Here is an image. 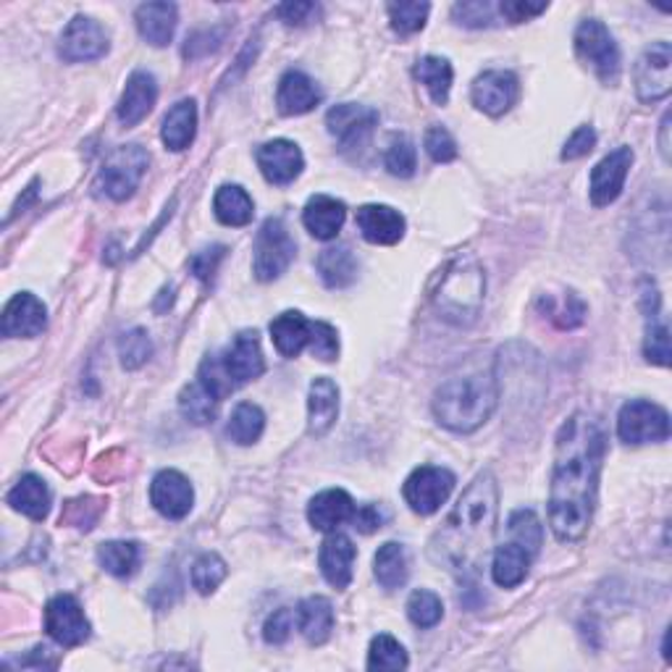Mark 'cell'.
<instances>
[{
  "instance_id": "obj_1",
  "label": "cell",
  "mask_w": 672,
  "mask_h": 672,
  "mask_svg": "<svg viewBox=\"0 0 672 672\" xmlns=\"http://www.w3.org/2000/svg\"><path fill=\"white\" fill-rule=\"evenodd\" d=\"M605 441V428L588 413L570 415L557 434L549 525L562 544L581 542L592 525Z\"/></svg>"
},
{
  "instance_id": "obj_2",
  "label": "cell",
  "mask_w": 672,
  "mask_h": 672,
  "mask_svg": "<svg viewBox=\"0 0 672 672\" xmlns=\"http://www.w3.org/2000/svg\"><path fill=\"white\" fill-rule=\"evenodd\" d=\"M497 478L486 471L475 475L460 502L431 538L428 555L436 565L468 573L486 560L491 549L494 523H497Z\"/></svg>"
},
{
  "instance_id": "obj_3",
  "label": "cell",
  "mask_w": 672,
  "mask_h": 672,
  "mask_svg": "<svg viewBox=\"0 0 672 672\" xmlns=\"http://www.w3.org/2000/svg\"><path fill=\"white\" fill-rule=\"evenodd\" d=\"M499 389L494 373H471L444 382L434 395V415L455 434H471L489 421Z\"/></svg>"
},
{
  "instance_id": "obj_4",
  "label": "cell",
  "mask_w": 672,
  "mask_h": 672,
  "mask_svg": "<svg viewBox=\"0 0 672 672\" xmlns=\"http://www.w3.org/2000/svg\"><path fill=\"white\" fill-rule=\"evenodd\" d=\"M486 278L484 269L473 256H458L447 265L439 278V287L434 291V306L444 321L468 326L478 319V310L484 306Z\"/></svg>"
},
{
  "instance_id": "obj_5",
  "label": "cell",
  "mask_w": 672,
  "mask_h": 672,
  "mask_svg": "<svg viewBox=\"0 0 672 672\" xmlns=\"http://www.w3.org/2000/svg\"><path fill=\"white\" fill-rule=\"evenodd\" d=\"M575 53L586 66H592V72L607 87L618 85L620 72H623L620 48L614 42L612 32L599 18H586V22L578 24V29H575Z\"/></svg>"
},
{
  "instance_id": "obj_6",
  "label": "cell",
  "mask_w": 672,
  "mask_h": 672,
  "mask_svg": "<svg viewBox=\"0 0 672 672\" xmlns=\"http://www.w3.org/2000/svg\"><path fill=\"white\" fill-rule=\"evenodd\" d=\"M297 245L291 239L287 226L282 219H269L260 226L256 237V256H252V274L258 282H274L282 274H287V269L295 260Z\"/></svg>"
},
{
  "instance_id": "obj_7",
  "label": "cell",
  "mask_w": 672,
  "mask_h": 672,
  "mask_svg": "<svg viewBox=\"0 0 672 672\" xmlns=\"http://www.w3.org/2000/svg\"><path fill=\"white\" fill-rule=\"evenodd\" d=\"M148 163L150 155L139 145H126V148L113 150L98 176V189L105 198L116 202L129 200L137 192L139 182H142Z\"/></svg>"
},
{
  "instance_id": "obj_8",
  "label": "cell",
  "mask_w": 672,
  "mask_h": 672,
  "mask_svg": "<svg viewBox=\"0 0 672 672\" xmlns=\"http://www.w3.org/2000/svg\"><path fill=\"white\" fill-rule=\"evenodd\" d=\"M618 436L625 444H655L670 439V415L646 399H633L618 415Z\"/></svg>"
},
{
  "instance_id": "obj_9",
  "label": "cell",
  "mask_w": 672,
  "mask_h": 672,
  "mask_svg": "<svg viewBox=\"0 0 672 672\" xmlns=\"http://www.w3.org/2000/svg\"><path fill=\"white\" fill-rule=\"evenodd\" d=\"M452 489H455L452 471L436 465H421L418 471L410 473L408 481H405L402 494L405 502H408L410 510L418 512V515H434V512L447 502Z\"/></svg>"
},
{
  "instance_id": "obj_10",
  "label": "cell",
  "mask_w": 672,
  "mask_h": 672,
  "mask_svg": "<svg viewBox=\"0 0 672 672\" xmlns=\"http://www.w3.org/2000/svg\"><path fill=\"white\" fill-rule=\"evenodd\" d=\"M46 631L55 644L74 649L90 638V620L72 594H59L46 607Z\"/></svg>"
},
{
  "instance_id": "obj_11",
  "label": "cell",
  "mask_w": 672,
  "mask_h": 672,
  "mask_svg": "<svg viewBox=\"0 0 672 672\" xmlns=\"http://www.w3.org/2000/svg\"><path fill=\"white\" fill-rule=\"evenodd\" d=\"M672 48L670 42H655L651 48L644 50L638 59L636 69H633V79H636V92L644 103H657L664 100L672 90Z\"/></svg>"
},
{
  "instance_id": "obj_12",
  "label": "cell",
  "mask_w": 672,
  "mask_h": 672,
  "mask_svg": "<svg viewBox=\"0 0 672 672\" xmlns=\"http://www.w3.org/2000/svg\"><path fill=\"white\" fill-rule=\"evenodd\" d=\"M108 48H111L108 32L95 18L74 16L61 35L59 55L69 63L98 61L108 53Z\"/></svg>"
},
{
  "instance_id": "obj_13",
  "label": "cell",
  "mask_w": 672,
  "mask_h": 672,
  "mask_svg": "<svg viewBox=\"0 0 672 672\" xmlns=\"http://www.w3.org/2000/svg\"><path fill=\"white\" fill-rule=\"evenodd\" d=\"M631 166H633V150L627 148V145L612 150L610 155H605L599 163H596L592 171V187H588L592 202L596 208L612 206V202L623 195Z\"/></svg>"
},
{
  "instance_id": "obj_14",
  "label": "cell",
  "mask_w": 672,
  "mask_h": 672,
  "mask_svg": "<svg viewBox=\"0 0 672 672\" xmlns=\"http://www.w3.org/2000/svg\"><path fill=\"white\" fill-rule=\"evenodd\" d=\"M48 326V308L42 300H37L32 291H18L3 308V321H0V332L9 339H32L40 336Z\"/></svg>"
},
{
  "instance_id": "obj_15",
  "label": "cell",
  "mask_w": 672,
  "mask_h": 672,
  "mask_svg": "<svg viewBox=\"0 0 672 672\" xmlns=\"http://www.w3.org/2000/svg\"><path fill=\"white\" fill-rule=\"evenodd\" d=\"M518 95L520 85L512 72H484L481 77H475L471 87L473 105L494 119L505 116L518 103Z\"/></svg>"
},
{
  "instance_id": "obj_16",
  "label": "cell",
  "mask_w": 672,
  "mask_h": 672,
  "mask_svg": "<svg viewBox=\"0 0 672 672\" xmlns=\"http://www.w3.org/2000/svg\"><path fill=\"white\" fill-rule=\"evenodd\" d=\"M260 174L265 176L271 184L276 187H287L302 174L306 169V158H302V150L297 148L295 142L289 139H274V142L260 145L256 153Z\"/></svg>"
},
{
  "instance_id": "obj_17",
  "label": "cell",
  "mask_w": 672,
  "mask_h": 672,
  "mask_svg": "<svg viewBox=\"0 0 672 672\" xmlns=\"http://www.w3.org/2000/svg\"><path fill=\"white\" fill-rule=\"evenodd\" d=\"M150 502L163 518L182 520L195 505L192 484L179 471H161L150 484Z\"/></svg>"
},
{
  "instance_id": "obj_18",
  "label": "cell",
  "mask_w": 672,
  "mask_h": 672,
  "mask_svg": "<svg viewBox=\"0 0 672 672\" xmlns=\"http://www.w3.org/2000/svg\"><path fill=\"white\" fill-rule=\"evenodd\" d=\"M378 124V111L368 105L358 103H341L334 105L326 113V126L328 132L339 139L345 148H354V145H363L365 137L371 135L373 126Z\"/></svg>"
},
{
  "instance_id": "obj_19",
  "label": "cell",
  "mask_w": 672,
  "mask_h": 672,
  "mask_svg": "<svg viewBox=\"0 0 672 672\" xmlns=\"http://www.w3.org/2000/svg\"><path fill=\"white\" fill-rule=\"evenodd\" d=\"M158 100V82L153 74L148 72H135L129 79H126V87L122 92V100H119V122H122L126 129L129 126H137L142 119L150 116V111L155 108Z\"/></svg>"
},
{
  "instance_id": "obj_20",
  "label": "cell",
  "mask_w": 672,
  "mask_h": 672,
  "mask_svg": "<svg viewBox=\"0 0 672 672\" xmlns=\"http://www.w3.org/2000/svg\"><path fill=\"white\" fill-rule=\"evenodd\" d=\"M354 557H358V549H354L352 538L345 534H332L326 542L321 544L319 551V565L323 578L332 583L334 588L345 592L352 581V565Z\"/></svg>"
},
{
  "instance_id": "obj_21",
  "label": "cell",
  "mask_w": 672,
  "mask_h": 672,
  "mask_svg": "<svg viewBox=\"0 0 672 672\" xmlns=\"http://www.w3.org/2000/svg\"><path fill=\"white\" fill-rule=\"evenodd\" d=\"M221 360H224L226 371H229L237 386L263 376L265 371V360L263 352H260V339L256 332H242L234 336L232 347L221 354Z\"/></svg>"
},
{
  "instance_id": "obj_22",
  "label": "cell",
  "mask_w": 672,
  "mask_h": 672,
  "mask_svg": "<svg viewBox=\"0 0 672 672\" xmlns=\"http://www.w3.org/2000/svg\"><path fill=\"white\" fill-rule=\"evenodd\" d=\"M358 229L371 245H397L405 237V215L389 206L358 208Z\"/></svg>"
},
{
  "instance_id": "obj_23",
  "label": "cell",
  "mask_w": 672,
  "mask_h": 672,
  "mask_svg": "<svg viewBox=\"0 0 672 672\" xmlns=\"http://www.w3.org/2000/svg\"><path fill=\"white\" fill-rule=\"evenodd\" d=\"M358 505L345 489H326L319 497L310 499L308 505V520L315 531L332 534L341 523H352Z\"/></svg>"
},
{
  "instance_id": "obj_24",
  "label": "cell",
  "mask_w": 672,
  "mask_h": 672,
  "mask_svg": "<svg viewBox=\"0 0 672 672\" xmlns=\"http://www.w3.org/2000/svg\"><path fill=\"white\" fill-rule=\"evenodd\" d=\"M321 90L308 74L302 72H291L284 74L278 79V90H276V105L284 116H302V113H310L315 105L321 103Z\"/></svg>"
},
{
  "instance_id": "obj_25",
  "label": "cell",
  "mask_w": 672,
  "mask_h": 672,
  "mask_svg": "<svg viewBox=\"0 0 672 672\" xmlns=\"http://www.w3.org/2000/svg\"><path fill=\"white\" fill-rule=\"evenodd\" d=\"M336 418H339V389L332 378H315L308 395V431L313 436H326L334 428Z\"/></svg>"
},
{
  "instance_id": "obj_26",
  "label": "cell",
  "mask_w": 672,
  "mask_h": 672,
  "mask_svg": "<svg viewBox=\"0 0 672 672\" xmlns=\"http://www.w3.org/2000/svg\"><path fill=\"white\" fill-rule=\"evenodd\" d=\"M345 219H347L345 202L328 198V195H315V198H310L306 211H302V224H306V229L313 234L315 239H321V242L334 239L336 234L341 232V226H345Z\"/></svg>"
},
{
  "instance_id": "obj_27",
  "label": "cell",
  "mask_w": 672,
  "mask_h": 672,
  "mask_svg": "<svg viewBox=\"0 0 672 672\" xmlns=\"http://www.w3.org/2000/svg\"><path fill=\"white\" fill-rule=\"evenodd\" d=\"M176 18L179 11L174 3H142L135 14L139 35L153 48H166L174 40Z\"/></svg>"
},
{
  "instance_id": "obj_28",
  "label": "cell",
  "mask_w": 672,
  "mask_h": 672,
  "mask_svg": "<svg viewBox=\"0 0 672 672\" xmlns=\"http://www.w3.org/2000/svg\"><path fill=\"white\" fill-rule=\"evenodd\" d=\"M313 321H308L300 310H287L271 321V339L284 358H297L310 345Z\"/></svg>"
},
{
  "instance_id": "obj_29",
  "label": "cell",
  "mask_w": 672,
  "mask_h": 672,
  "mask_svg": "<svg viewBox=\"0 0 672 672\" xmlns=\"http://www.w3.org/2000/svg\"><path fill=\"white\" fill-rule=\"evenodd\" d=\"M9 505L14 507L16 512L27 515L32 520H46L50 512V505H53V494H50L48 484L40 478V475L27 473L18 478V484L9 491Z\"/></svg>"
},
{
  "instance_id": "obj_30",
  "label": "cell",
  "mask_w": 672,
  "mask_h": 672,
  "mask_svg": "<svg viewBox=\"0 0 672 672\" xmlns=\"http://www.w3.org/2000/svg\"><path fill=\"white\" fill-rule=\"evenodd\" d=\"M297 627L308 644L321 646L328 642L334 631V607L326 596H308L297 607Z\"/></svg>"
},
{
  "instance_id": "obj_31",
  "label": "cell",
  "mask_w": 672,
  "mask_h": 672,
  "mask_svg": "<svg viewBox=\"0 0 672 672\" xmlns=\"http://www.w3.org/2000/svg\"><path fill=\"white\" fill-rule=\"evenodd\" d=\"M195 132H198V105H195L192 98L179 100L163 119V145H166V150L179 153V150H187L192 145Z\"/></svg>"
},
{
  "instance_id": "obj_32",
  "label": "cell",
  "mask_w": 672,
  "mask_h": 672,
  "mask_svg": "<svg viewBox=\"0 0 672 672\" xmlns=\"http://www.w3.org/2000/svg\"><path fill=\"white\" fill-rule=\"evenodd\" d=\"M531 551H525L520 544L510 542L502 544L497 551H494V562H491V575L494 583L502 588H515L528 578V568H531Z\"/></svg>"
},
{
  "instance_id": "obj_33",
  "label": "cell",
  "mask_w": 672,
  "mask_h": 672,
  "mask_svg": "<svg viewBox=\"0 0 672 672\" xmlns=\"http://www.w3.org/2000/svg\"><path fill=\"white\" fill-rule=\"evenodd\" d=\"M319 274L328 289H345L358 278V258L347 245H336L319 256Z\"/></svg>"
},
{
  "instance_id": "obj_34",
  "label": "cell",
  "mask_w": 672,
  "mask_h": 672,
  "mask_svg": "<svg viewBox=\"0 0 672 672\" xmlns=\"http://www.w3.org/2000/svg\"><path fill=\"white\" fill-rule=\"evenodd\" d=\"M373 573H376V581L382 583V588H386V592L402 588L410 575L408 551H405L402 544L386 542L384 547H378L376 557H373Z\"/></svg>"
},
{
  "instance_id": "obj_35",
  "label": "cell",
  "mask_w": 672,
  "mask_h": 672,
  "mask_svg": "<svg viewBox=\"0 0 672 672\" xmlns=\"http://www.w3.org/2000/svg\"><path fill=\"white\" fill-rule=\"evenodd\" d=\"M213 213L224 226H247L256 215V206L239 184H224L213 198Z\"/></svg>"
},
{
  "instance_id": "obj_36",
  "label": "cell",
  "mask_w": 672,
  "mask_h": 672,
  "mask_svg": "<svg viewBox=\"0 0 672 672\" xmlns=\"http://www.w3.org/2000/svg\"><path fill=\"white\" fill-rule=\"evenodd\" d=\"M452 63L439 59V55H426V59L415 63V79L426 87L436 105H447L449 90H452Z\"/></svg>"
},
{
  "instance_id": "obj_37",
  "label": "cell",
  "mask_w": 672,
  "mask_h": 672,
  "mask_svg": "<svg viewBox=\"0 0 672 672\" xmlns=\"http://www.w3.org/2000/svg\"><path fill=\"white\" fill-rule=\"evenodd\" d=\"M139 547L135 542H105L98 549V562L105 573L116 578H129L139 568Z\"/></svg>"
},
{
  "instance_id": "obj_38",
  "label": "cell",
  "mask_w": 672,
  "mask_h": 672,
  "mask_svg": "<svg viewBox=\"0 0 672 672\" xmlns=\"http://www.w3.org/2000/svg\"><path fill=\"white\" fill-rule=\"evenodd\" d=\"M263 428H265L263 410L252 402H242L234 408L226 434H229L232 441L242 444V447H250V444H256L260 436H263Z\"/></svg>"
},
{
  "instance_id": "obj_39",
  "label": "cell",
  "mask_w": 672,
  "mask_h": 672,
  "mask_svg": "<svg viewBox=\"0 0 672 672\" xmlns=\"http://www.w3.org/2000/svg\"><path fill=\"white\" fill-rule=\"evenodd\" d=\"M215 408H219V399H215L200 382L184 386V391L179 395V410L189 423H195V426H208V423H213Z\"/></svg>"
},
{
  "instance_id": "obj_40",
  "label": "cell",
  "mask_w": 672,
  "mask_h": 672,
  "mask_svg": "<svg viewBox=\"0 0 672 672\" xmlns=\"http://www.w3.org/2000/svg\"><path fill=\"white\" fill-rule=\"evenodd\" d=\"M410 664L405 646L389 633H378L368 651V670H405Z\"/></svg>"
},
{
  "instance_id": "obj_41",
  "label": "cell",
  "mask_w": 672,
  "mask_h": 672,
  "mask_svg": "<svg viewBox=\"0 0 672 672\" xmlns=\"http://www.w3.org/2000/svg\"><path fill=\"white\" fill-rule=\"evenodd\" d=\"M507 528H510L515 544H520L525 551H531V557L538 555V549H542V542H544V528H542V523H538L534 510L512 512L510 520H507Z\"/></svg>"
},
{
  "instance_id": "obj_42",
  "label": "cell",
  "mask_w": 672,
  "mask_h": 672,
  "mask_svg": "<svg viewBox=\"0 0 672 672\" xmlns=\"http://www.w3.org/2000/svg\"><path fill=\"white\" fill-rule=\"evenodd\" d=\"M386 169H389L391 176H399V179H410L418 169V153L413 139L408 135H395L391 137L389 148H386L384 155Z\"/></svg>"
},
{
  "instance_id": "obj_43",
  "label": "cell",
  "mask_w": 672,
  "mask_h": 672,
  "mask_svg": "<svg viewBox=\"0 0 672 672\" xmlns=\"http://www.w3.org/2000/svg\"><path fill=\"white\" fill-rule=\"evenodd\" d=\"M226 573H229L226 562L221 560L215 551H206V555H200L192 565V586L198 588V594L208 596L224 583Z\"/></svg>"
},
{
  "instance_id": "obj_44",
  "label": "cell",
  "mask_w": 672,
  "mask_h": 672,
  "mask_svg": "<svg viewBox=\"0 0 672 672\" xmlns=\"http://www.w3.org/2000/svg\"><path fill=\"white\" fill-rule=\"evenodd\" d=\"M408 618L413 620V625L418 627L439 625L444 618L441 599L434 592H428V588H418L408 599Z\"/></svg>"
},
{
  "instance_id": "obj_45",
  "label": "cell",
  "mask_w": 672,
  "mask_h": 672,
  "mask_svg": "<svg viewBox=\"0 0 672 672\" xmlns=\"http://www.w3.org/2000/svg\"><path fill=\"white\" fill-rule=\"evenodd\" d=\"M198 382L206 386L211 395L219 399H226L232 395L234 389H237V384H234V378L229 376V371H226L224 360H221V354H208L206 360H202L200 373H198Z\"/></svg>"
},
{
  "instance_id": "obj_46",
  "label": "cell",
  "mask_w": 672,
  "mask_h": 672,
  "mask_svg": "<svg viewBox=\"0 0 672 672\" xmlns=\"http://www.w3.org/2000/svg\"><path fill=\"white\" fill-rule=\"evenodd\" d=\"M389 22L399 35H415L426 27V18L431 14L428 3H389Z\"/></svg>"
},
{
  "instance_id": "obj_47",
  "label": "cell",
  "mask_w": 672,
  "mask_h": 672,
  "mask_svg": "<svg viewBox=\"0 0 672 672\" xmlns=\"http://www.w3.org/2000/svg\"><path fill=\"white\" fill-rule=\"evenodd\" d=\"M150 354H153V341H150L145 328H132V332H126L119 339V358H122V365L129 368V371L148 363Z\"/></svg>"
},
{
  "instance_id": "obj_48",
  "label": "cell",
  "mask_w": 672,
  "mask_h": 672,
  "mask_svg": "<svg viewBox=\"0 0 672 672\" xmlns=\"http://www.w3.org/2000/svg\"><path fill=\"white\" fill-rule=\"evenodd\" d=\"M103 499L95 497H79L66 502V510L61 512V523L66 525H77L82 531H90L95 523H98L100 512H103Z\"/></svg>"
},
{
  "instance_id": "obj_49",
  "label": "cell",
  "mask_w": 672,
  "mask_h": 672,
  "mask_svg": "<svg viewBox=\"0 0 672 672\" xmlns=\"http://www.w3.org/2000/svg\"><path fill=\"white\" fill-rule=\"evenodd\" d=\"M308 347H310V352H313V358L328 363V360H334L336 354H339V334H336V328L332 326V323L313 321V334H310Z\"/></svg>"
},
{
  "instance_id": "obj_50",
  "label": "cell",
  "mask_w": 672,
  "mask_h": 672,
  "mask_svg": "<svg viewBox=\"0 0 672 672\" xmlns=\"http://www.w3.org/2000/svg\"><path fill=\"white\" fill-rule=\"evenodd\" d=\"M455 22L462 24V27H491L494 24V5L486 3V0H468V3H458L452 9Z\"/></svg>"
},
{
  "instance_id": "obj_51",
  "label": "cell",
  "mask_w": 672,
  "mask_h": 672,
  "mask_svg": "<svg viewBox=\"0 0 672 672\" xmlns=\"http://www.w3.org/2000/svg\"><path fill=\"white\" fill-rule=\"evenodd\" d=\"M644 354L649 363L668 368L670 365V332L664 323H655L649 321V328H646V341H644Z\"/></svg>"
},
{
  "instance_id": "obj_52",
  "label": "cell",
  "mask_w": 672,
  "mask_h": 672,
  "mask_svg": "<svg viewBox=\"0 0 672 672\" xmlns=\"http://www.w3.org/2000/svg\"><path fill=\"white\" fill-rule=\"evenodd\" d=\"M226 37V27H213V29H200L192 32L187 37V46H184V59H202V55L215 53L221 48Z\"/></svg>"
},
{
  "instance_id": "obj_53",
  "label": "cell",
  "mask_w": 672,
  "mask_h": 672,
  "mask_svg": "<svg viewBox=\"0 0 672 672\" xmlns=\"http://www.w3.org/2000/svg\"><path fill=\"white\" fill-rule=\"evenodd\" d=\"M423 145H426V153L431 155V161L436 163H449L458 158V142H455V137L449 135L444 126H431Z\"/></svg>"
},
{
  "instance_id": "obj_54",
  "label": "cell",
  "mask_w": 672,
  "mask_h": 672,
  "mask_svg": "<svg viewBox=\"0 0 672 672\" xmlns=\"http://www.w3.org/2000/svg\"><path fill=\"white\" fill-rule=\"evenodd\" d=\"M295 623H297L295 610H289V607H282V610H276L269 620H265V627H263L265 642L284 644L291 636V631H295Z\"/></svg>"
},
{
  "instance_id": "obj_55",
  "label": "cell",
  "mask_w": 672,
  "mask_h": 672,
  "mask_svg": "<svg viewBox=\"0 0 672 672\" xmlns=\"http://www.w3.org/2000/svg\"><path fill=\"white\" fill-rule=\"evenodd\" d=\"M596 148V132L594 126L583 124L570 135V139L562 148V161H578V158L588 155Z\"/></svg>"
},
{
  "instance_id": "obj_56",
  "label": "cell",
  "mask_w": 672,
  "mask_h": 672,
  "mask_svg": "<svg viewBox=\"0 0 672 672\" xmlns=\"http://www.w3.org/2000/svg\"><path fill=\"white\" fill-rule=\"evenodd\" d=\"M549 9V3H525V0H505L499 5V14H502L510 24L528 22V18L542 16Z\"/></svg>"
},
{
  "instance_id": "obj_57",
  "label": "cell",
  "mask_w": 672,
  "mask_h": 672,
  "mask_svg": "<svg viewBox=\"0 0 672 672\" xmlns=\"http://www.w3.org/2000/svg\"><path fill=\"white\" fill-rule=\"evenodd\" d=\"M224 258V247H211V250H202L189 260V269H192V274L202 278V282H208L215 274V265H219V260Z\"/></svg>"
},
{
  "instance_id": "obj_58",
  "label": "cell",
  "mask_w": 672,
  "mask_h": 672,
  "mask_svg": "<svg viewBox=\"0 0 672 672\" xmlns=\"http://www.w3.org/2000/svg\"><path fill=\"white\" fill-rule=\"evenodd\" d=\"M315 3H284L276 9V16L282 18L284 24L289 27H302V24L310 22V16L315 14Z\"/></svg>"
},
{
  "instance_id": "obj_59",
  "label": "cell",
  "mask_w": 672,
  "mask_h": 672,
  "mask_svg": "<svg viewBox=\"0 0 672 672\" xmlns=\"http://www.w3.org/2000/svg\"><path fill=\"white\" fill-rule=\"evenodd\" d=\"M352 523H354V528L363 531V534H373V531L382 528L384 515H382V512H378V507L363 505V507H360V510H354Z\"/></svg>"
},
{
  "instance_id": "obj_60",
  "label": "cell",
  "mask_w": 672,
  "mask_h": 672,
  "mask_svg": "<svg viewBox=\"0 0 672 672\" xmlns=\"http://www.w3.org/2000/svg\"><path fill=\"white\" fill-rule=\"evenodd\" d=\"M668 129H670V113H664L662 119V155L670 158V148H668Z\"/></svg>"
}]
</instances>
